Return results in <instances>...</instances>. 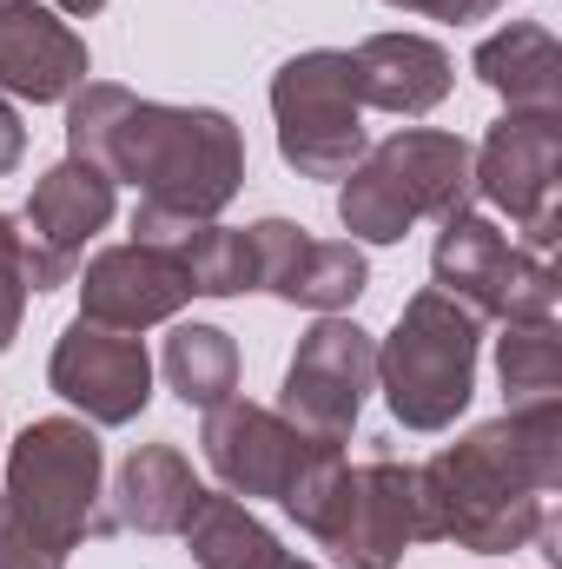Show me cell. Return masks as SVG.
Masks as SVG:
<instances>
[{
	"label": "cell",
	"mask_w": 562,
	"mask_h": 569,
	"mask_svg": "<svg viewBox=\"0 0 562 569\" xmlns=\"http://www.w3.org/2000/svg\"><path fill=\"white\" fill-rule=\"evenodd\" d=\"M199 443H205L212 477H219L232 497H245V503H259V497L279 503L284 490H291L324 450H344V443H318V437H304L298 425H284L272 405H252V398H225V405H212L205 425H199Z\"/></svg>",
	"instance_id": "obj_12"
},
{
	"label": "cell",
	"mask_w": 562,
	"mask_h": 569,
	"mask_svg": "<svg viewBox=\"0 0 562 569\" xmlns=\"http://www.w3.org/2000/svg\"><path fill=\"white\" fill-rule=\"evenodd\" d=\"M430 279L443 298H456L470 318H556V266L523 252L496 219L483 212H456L443 219L436 246H430Z\"/></svg>",
	"instance_id": "obj_6"
},
{
	"label": "cell",
	"mask_w": 562,
	"mask_h": 569,
	"mask_svg": "<svg viewBox=\"0 0 562 569\" xmlns=\"http://www.w3.org/2000/svg\"><path fill=\"white\" fill-rule=\"evenodd\" d=\"M0 569H60L47 563L40 550H33V537L13 523V510H7V497H0Z\"/></svg>",
	"instance_id": "obj_27"
},
{
	"label": "cell",
	"mask_w": 562,
	"mask_h": 569,
	"mask_svg": "<svg viewBox=\"0 0 562 569\" xmlns=\"http://www.w3.org/2000/svg\"><path fill=\"white\" fill-rule=\"evenodd\" d=\"M159 371H165V391L192 411H212L239 391V345L225 325H172L165 331V351H159Z\"/></svg>",
	"instance_id": "obj_22"
},
{
	"label": "cell",
	"mask_w": 562,
	"mask_h": 569,
	"mask_svg": "<svg viewBox=\"0 0 562 569\" xmlns=\"http://www.w3.org/2000/svg\"><path fill=\"white\" fill-rule=\"evenodd\" d=\"M371 159L384 166V179L404 192V206L418 219H456L476 212V146L443 127H398L391 140L371 146Z\"/></svg>",
	"instance_id": "obj_16"
},
{
	"label": "cell",
	"mask_w": 562,
	"mask_h": 569,
	"mask_svg": "<svg viewBox=\"0 0 562 569\" xmlns=\"http://www.w3.org/2000/svg\"><path fill=\"white\" fill-rule=\"evenodd\" d=\"M107 0H53V13H100Z\"/></svg>",
	"instance_id": "obj_29"
},
{
	"label": "cell",
	"mask_w": 562,
	"mask_h": 569,
	"mask_svg": "<svg viewBox=\"0 0 562 569\" xmlns=\"http://www.w3.org/2000/svg\"><path fill=\"white\" fill-rule=\"evenodd\" d=\"M338 226L351 232V246H404V232L418 226V212H411L404 192L384 179V166L364 152V159L338 179Z\"/></svg>",
	"instance_id": "obj_24"
},
{
	"label": "cell",
	"mask_w": 562,
	"mask_h": 569,
	"mask_svg": "<svg viewBox=\"0 0 562 569\" xmlns=\"http://www.w3.org/2000/svg\"><path fill=\"white\" fill-rule=\"evenodd\" d=\"M351 67H358V100L378 113H398V120L436 113L456 80L450 53L430 33H371L351 47Z\"/></svg>",
	"instance_id": "obj_18"
},
{
	"label": "cell",
	"mask_w": 562,
	"mask_h": 569,
	"mask_svg": "<svg viewBox=\"0 0 562 569\" xmlns=\"http://www.w3.org/2000/svg\"><path fill=\"white\" fill-rule=\"evenodd\" d=\"M73 284H80V318L113 325V331H152V325H165L192 305V284L172 266V252L140 246V239L93 252L73 272Z\"/></svg>",
	"instance_id": "obj_14"
},
{
	"label": "cell",
	"mask_w": 562,
	"mask_h": 569,
	"mask_svg": "<svg viewBox=\"0 0 562 569\" xmlns=\"http://www.w3.org/2000/svg\"><path fill=\"white\" fill-rule=\"evenodd\" d=\"M245 232H252V259H259V291H272L284 305L331 318V311H351L371 284V266L351 239H311L291 219H259Z\"/></svg>",
	"instance_id": "obj_13"
},
{
	"label": "cell",
	"mask_w": 562,
	"mask_h": 569,
	"mask_svg": "<svg viewBox=\"0 0 562 569\" xmlns=\"http://www.w3.org/2000/svg\"><path fill=\"white\" fill-rule=\"evenodd\" d=\"M27 159V127H20V113H13V100L0 93V179L13 172Z\"/></svg>",
	"instance_id": "obj_28"
},
{
	"label": "cell",
	"mask_w": 562,
	"mask_h": 569,
	"mask_svg": "<svg viewBox=\"0 0 562 569\" xmlns=\"http://www.w3.org/2000/svg\"><path fill=\"white\" fill-rule=\"evenodd\" d=\"M27 298H33V284H27V239H20V219L0 212V351L20 338Z\"/></svg>",
	"instance_id": "obj_25"
},
{
	"label": "cell",
	"mask_w": 562,
	"mask_h": 569,
	"mask_svg": "<svg viewBox=\"0 0 562 569\" xmlns=\"http://www.w3.org/2000/svg\"><path fill=\"white\" fill-rule=\"evenodd\" d=\"M7 510L47 563L113 537L107 517V450L87 418H33L7 443Z\"/></svg>",
	"instance_id": "obj_3"
},
{
	"label": "cell",
	"mask_w": 562,
	"mask_h": 569,
	"mask_svg": "<svg viewBox=\"0 0 562 569\" xmlns=\"http://www.w3.org/2000/svg\"><path fill=\"white\" fill-rule=\"evenodd\" d=\"M47 385H53V398H67L87 425L120 430L152 405V351L140 345V331H113V325L73 318V325L53 338Z\"/></svg>",
	"instance_id": "obj_11"
},
{
	"label": "cell",
	"mask_w": 562,
	"mask_h": 569,
	"mask_svg": "<svg viewBox=\"0 0 562 569\" xmlns=\"http://www.w3.org/2000/svg\"><path fill=\"white\" fill-rule=\"evenodd\" d=\"M199 497L205 483L192 477L179 443H140L107 490V517L113 530H133V537H179Z\"/></svg>",
	"instance_id": "obj_19"
},
{
	"label": "cell",
	"mask_w": 562,
	"mask_h": 569,
	"mask_svg": "<svg viewBox=\"0 0 562 569\" xmlns=\"http://www.w3.org/2000/svg\"><path fill=\"white\" fill-rule=\"evenodd\" d=\"M133 239L172 252V266L185 272L192 298H239V291H259L252 232H239V226H219V219H172V212L133 206Z\"/></svg>",
	"instance_id": "obj_17"
},
{
	"label": "cell",
	"mask_w": 562,
	"mask_h": 569,
	"mask_svg": "<svg viewBox=\"0 0 562 569\" xmlns=\"http://www.w3.org/2000/svg\"><path fill=\"white\" fill-rule=\"evenodd\" d=\"M272 127L279 159L298 179H344L371 152L358 67L344 47H304L272 73Z\"/></svg>",
	"instance_id": "obj_5"
},
{
	"label": "cell",
	"mask_w": 562,
	"mask_h": 569,
	"mask_svg": "<svg viewBox=\"0 0 562 569\" xmlns=\"http://www.w3.org/2000/svg\"><path fill=\"white\" fill-rule=\"evenodd\" d=\"M179 537H185L199 569H272V557L284 550L279 537L252 517V503L232 497V490H205Z\"/></svg>",
	"instance_id": "obj_21"
},
{
	"label": "cell",
	"mask_w": 562,
	"mask_h": 569,
	"mask_svg": "<svg viewBox=\"0 0 562 569\" xmlns=\"http://www.w3.org/2000/svg\"><path fill=\"white\" fill-rule=\"evenodd\" d=\"M311 543L331 550L338 569H398L418 543V463H398L391 450L344 463L331 517Z\"/></svg>",
	"instance_id": "obj_9"
},
{
	"label": "cell",
	"mask_w": 562,
	"mask_h": 569,
	"mask_svg": "<svg viewBox=\"0 0 562 569\" xmlns=\"http://www.w3.org/2000/svg\"><path fill=\"white\" fill-rule=\"evenodd\" d=\"M562 490V398L510 405L418 463V543L470 557L523 550Z\"/></svg>",
	"instance_id": "obj_2"
},
{
	"label": "cell",
	"mask_w": 562,
	"mask_h": 569,
	"mask_svg": "<svg viewBox=\"0 0 562 569\" xmlns=\"http://www.w3.org/2000/svg\"><path fill=\"white\" fill-rule=\"evenodd\" d=\"M67 159L140 186V206L172 219H219L245 186V133L232 113L140 100L120 80H80L67 93Z\"/></svg>",
	"instance_id": "obj_1"
},
{
	"label": "cell",
	"mask_w": 562,
	"mask_h": 569,
	"mask_svg": "<svg viewBox=\"0 0 562 569\" xmlns=\"http://www.w3.org/2000/svg\"><path fill=\"white\" fill-rule=\"evenodd\" d=\"M371 391H378V338L358 318L331 311L298 338L272 411L284 425H298L304 437H318V443H351Z\"/></svg>",
	"instance_id": "obj_8"
},
{
	"label": "cell",
	"mask_w": 562,
	"mask_h": 569,
	"mask_svg": "<svg viewBox=\"0 0 562 569\" xmlns=\"http://www.w3.org/2000/svg\"><path fill=\"white\" fill-rule=\"evenodd\" d=\"M384 7H398V13H423V20H443V27H470V20H490V13L510 7V0H384Z\"/></svg>",
	"instance_id": "obj_26"
},
{
	"label": "cell",
	"mask_w": 562,
	"mask_h": 569,
	"mask_svg": "<svg viewBox=\"0 0 562 569\" xmlns=\"http://www.w3.org/2000/svg\"><path fill=\"white\" fill-rule=\"evenodd\" d=\"M476 351H483V318H470L436 284L411 291L398 325L378 338V391L391 418L418 437L450 430L476 398Z\"/></svg>",
	"instance_id": "obj_4"
},
{
	"label": "cell",
	"mask_w": 562,
	"mask_h": 569,
	"mask_svg": "<svg viewBox=\"0 0 562 569\" xmlns=\"http://www.w3.org/2000/svg\"><path fill=\"white\" fill-rule=\"evenodd\" d=\"M496 378L510 405L562 398V331L556 318H510L496 338Z\"/></svg>",
	"instance_id": "obj_23"
},
{
	"label": "cell",
	"mask_w": 562,
	"mask_h": 569,
	"mask_svg": "<svg viewBox=\"0 0 562 569\" xmlns=\"http://www.w3.org/2000/svg\"><path fill=\"white\" fill-rule=\"evenodd\" d=\"M562 113H503L476 146V199L523 226V252L550 259L562 239Z\"/></svg>",
	"instance_id": "obj_7"
},
{
	"label": "cell",
	"mask_w": 562,
	"mask_h": 569,
	"mask_svg": "<svg viewBox=\"0 0 562 569\" xmlns=\"http://www.w3.org/2000/svg\"><path fill=\"white\" fill-rule=\"evenodd\" d=\"M120 212V186L87 166V159H60L33 179L27 212H20V239H27V284L33 291H60L73 284L93 232H107Z\"/></svg>",
	"instance_id": "obj_10"
},
{
	"label": "cell",
	"mask_w": 562,
	"mask_h": 569,
	"mask_svg": "<svg viewBox=\"0 0 562 569\" xmlns=\"http://www.w3.org/2000/svg\"><path fill=\"white\" fill-rule=\"evenodd\" d=\"M93 73L87 40L67 27V13L40 0H0V93L27 107L67 100Z\"/></svg>",
	"instance_id": "obj_15"
},
{
	"label": "cell",
	"mask_w": 562,
	"mask_h": 569,
	"mask_svg": "<svg viewBox=\"0 0 562 569\" xmlns=\"http://www.w3.org/2000/svg\"><path fill=\"white\" fill-rule=\"evenodd\" d=\"M272 569H318V563H304V557H291V550H279V557H272Z\"/></svg>",
	"instance_id": "obj_30"
},
{
	"label": "cell",
	"mask_w": 562,
	"mask_h": 569,
	"mask_svg": "<svg viewBox=\"0 0 562 569\" xmlns=\"http://www.w3.org/2000/svg\"><path fill=\"white\" fill-rule=\"evenodd\" d=\"M470 73L510 113H562V47L543 20H510L476 40Z\"/></svg>",
	"instance_id": "obj_20"
}]
</instances>
